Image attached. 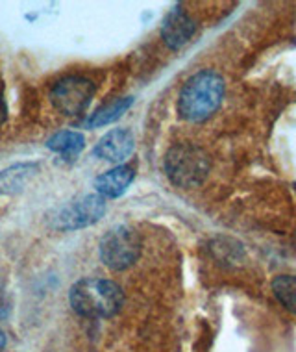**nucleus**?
Masks as SVG:
<instances>
[{
    "label": "nucleus",
    "instance_id": "nucleus-1",
    "mask_svg": "<svg viewBox=\"0 0 296 352\" xmlns=\"http://www.w3.org/2000/svg\"><path fill=\"white\" fill-rule=\"evenodd\" d=\"M69 302L78 316L108 319L117 316L124 304L121 285L108 278H82L69 292Z\"/></svg>",
    "mask_w": 296,
    "mask_h": 352
},
{
    "label": "nucleus",
    "instance_id": "nucleus-2",
    "mask_svg": "<svg viewBox=\"0 0 296 352\" xmlns=\"http://www.w3.org/2000/svg\"><path fill=\"white\" fill-rule=\"evenodd\" d=\"M224 98L223 76L212 69L193 74L183 84L178 98V113L189 122H202L220 108Z\"/></svg>",
    "mask_w": 296,
    "mask_h": 352
},
{
    "label": "nucleus",
    "instance_id": "nucleus-3",
    "mask_svg": "<svg viewBox=\"0 0 296 352\" xmlns=\"http://www.w3.org/2000/svg\"><path fill=\"white\" fill-rule=\"evenodd\" d=\"M165 175L178 188H196L209 175V158L200 146L178 143L165 156Z\"/></svg>",
    "mask_w": 296,
    "mask_h": 352
},
{
    "label": "nucleus",
    "instance_id": "nucleus-4",
    "mask_svg": "<svg viewBox=\"0 0 296 352\" xmlns=\"http://www.w3.org/2000/svg\"><path fill=\"white\" fill-rule=\"evenodd\" d=\"M100 260L111 271H124L139 260L141 237L126 225L113 226L100 239Z\"/></svg>",
    "mask_w": 296,
    "mask_h": 352
},
{
    "label": "nucleus",
    "instance_id": "nucleus-5",
    "mask_svg": "<svg viewBox=\"0 0 296 352\" xmlns=\"http://www.w3.org/2000/svg\"><path fill=\"white\" fill-rule=\"evenodd\" d=\"M97 87L85 76H65L50 89V102L67 117H78L89 108Z\"/></svg>",
    "mask_w": 296,
    "mask_h": 352
},
{
    "label": "nucleus",
    "instance_id": "nucleus-6",
    "mask_svg": "<svg viewBox=\"0 0 296 352\" xmlns=\"http://www.w3.org/2000/svg\"><path fill=\"white\" fill-rule=\"evenodd\" d=\"M106 213V199L98 193L84 195L74 201L67 202L52 217V226L56 230L73 232L95 225Z\"/></svg>",
    "mask_w": 296,
    "mask_h": 352
},
{
    "label": "nucleus",
    "instance_id": "nucleus-7",
    "mask_svg": "<svg viewBox=\"0 0 296 352\" xmlns=\"http://www.w3.org/2000/svg\"><path fill=\"white\" fill-rule=\"evenodd\" d=\"M135 140L128 128H115L102 135L93 148V154L100 160L111 162V164H122L133 152Z\"/></svg>",
    "mask_w": 296,
    "mask_h": 352
},
{
    "label": "nucleus",
    "instance_id": "nucleus-8",
    "mask_svg": "<svg viewBox=\"0 0 296 352\" xmlns=\"http://www.w3.org/2000/svg\"><path fill=\"white\" fill-rule=\"evenodd\" d=\"M194 30H196V25L193 19L180 6H176L165 15L163 25H161V37L170 50H180L191 41Z\"/></svg>",
    "mask_w": 296,
    "mask_h": 352
},
{
    "label": "nucleus",
    "instance_id": "nucleus-9",
    "mask_svg": "<svg viewBox=\"0 0 296 352\" xmlns=\"http://www.w3.org/2000/svg\"><path fill=\"white\" fill-rule=\"evenodd\" d=\"M135 169L132 165H117L115 169L102 173L95 178V189L104 199H119L133 182Z\"/></svg>",
    "mask_w": 296,
    "mask_h": 352
},
{
    "label": "nucleus",
    "instance_id": "nucleus-10",
    "mask_svg": "<svg viewBox=\"0 0 296 352\" xmlns=\"http://www.w3.org/2000/svg\"><path fill=\"white\" fill-rule=\"evenodd\" d=\"M37 173H39V164L36 162H21L0 170V195L21 193Z\"/></svg>",
    "mask_w": 296,
    "mask_h": 352
},
{
    "label": "nucleus",
    "instance_id": "nucleus-11",
    "mask_svg": "<svg viewBox=\"0 0 296 352\" xmlns=\"http://www.w3.org/2000/svg\"><path fill=\"white\" fill-rule=\"evenodd\" d=\"M47 146L56 154H60L63 160L73 162L85 148V138L84 134L74 132V130H63V132H58V134L52 135L47 141Z\"/></svg>",
    "mask_w": 296,
    "mask_h": 352
},
{
    "label": "nucleus",
    "instance_id": "nucleus-12",
    "mask_svg": "<svg viewBox=\"0 0 296 352\" xmlns=\"http://www.w3.org/2000/svg\"><path fill=\"white\" fill-rule=\"evenodd\" d=\"M132 104L133 97L115 98V100H111L109 104H104V106H100V108L87 119V126L100 128L106 126V124H111V122H115L119 117H122L126 113Z\"/></svg>",
    "mask_w": 296,
    "mask_h": 352
},
{
    "label": "nucleus",
    "instance_id": "nucleus-13",
    "mask_svg": "<svg viewBox=\"0 0 296 352\" xmlns=\"http://www.w3.org/2000/svg\"><path fill=\"white\" fill-rule=\"evenodd\" d=\"M272 293L278 298L285 310L296 316V276L295 274H280L272 280Z\"/></svg>",
    "mask_w": 296,
    "mask_h": 352
},
{
    "label": "nucleus",
    "instance_id": "nucleus-14",
    "mask_svg": "<svg viewBox=\"0 0 296 352\" xmlns=\"http://www.w3.org/2000/svg\"><path fill=\"white\" fill-rule=\"evenodd\" d=\"M8 119V106H6V100H4V93L0 89V126L6 122Z\"/></svg>",
    "mask_w": 296,
    "mask_h": 352
},
{
    "label": "nucleus",
    "instance_id": "nucleus-15",
    "mask_svg": "<svg viewBox=\"0 0 296 352\" xmlns=\"http://www.w3.org/2000/svg\"><path fill=\"white\" fill-rule=\"evenodd\" d=\"M4 346H6V336H4V332L0 330V351H2Z\"/></svg>",
    "mask_w": 296,
    "mask_h": 352
}]
</instances>
